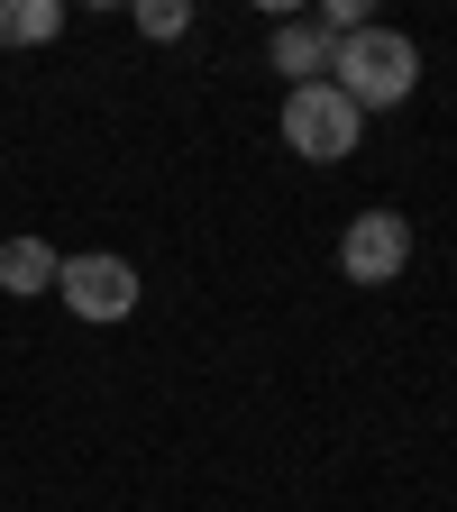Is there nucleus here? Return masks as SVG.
<instances>
[{"label":"nucleus","mask_w":457,"mask_h":512,"mask_svg":"<svg viewBox=\"0 0 457 512\" xmlns=\"http://www.w3.org/2000/svg\"><path fill=\"white\" fill-rule=\"evenodd\" d=\"M330 83L348 92V110L366 119V110H403L412 92H421V46L403 37V28H357V37H339V55H330Z\"/></svg>","instance_id":"obj_1"},{"label":"nucleus","mask_w":457,"mask_h":512,"mask_svg":"<svg viewBox=\"0 0 457 512\" xmlns=\"http://www.w3.org/2000/svg\"><path fill=\"white\" fill-rule=\"evenodd\" d=\"M275 119H284V147H293L302 165H348V156H357V138H366V119L348 110V92H339V83H293Z\"/></svg>","instance_id":"obj_2"},{"label":"nucleus","mask_w":457,"mask_h":512,"mask_svg":"<svg viewBox=\"0 0 457 512\" xmlns=\"http://www.w3.org/2000/svg\"><path fill=\"white\" fill-rule=\"evenodd\" d=\"M55 293H64V311H74V320H128V311H138V266L110 256V247L64 256V266H55Z\"/></svg>","instance_id":"obj_3"},{"label":"nucleus","mask_w":457,"mask_h":512,"mask_svg":"<svg viewBox=\"0 0 457 512\" xmlns=\"http://www.w3.org/2000/svg\"><path fill=\"white\" fill-rule=\"evenodd\" d=\"M403 266H412V220H403V211L375 202V211H357V220L339 229V275H348V284H394Z\"/></svg>","instance_id":"obj_4"},{"label":"nucleus","mask_w":457,"mask_h":512,"mask_svg":"<svg viewBox=\"0 0 457 512\" xmlns=\"http://www.w3.org/2000/svg\"><path fill=\"white\" fill-rule=\"evenodd\" d=\"M330 55H339V37L320 19H275V37H266V64L284 74V92L293 83H330Z\"/></svg>","instance_id":"obj_5"},{"label":"nucleus","mask_w":457,"mask_h":512,"mask_svg":"<svg viewBox=\"0 0 457 512\" xmlns=\"http://www.w3.org/2000/svg\"><path fill=\"white\" fill-rule=\"evenodd\" d=\"M55 266H64V256L46 238H10V247H0V293H55Z\"/></svg>","instance_id":"obj_6"},{"label":"nucleus","mask_w":457,"mask_h":512,"mask_svg":"<svg viewBox=\"0 0 457 512\" xmlns=\"http://www.w3.org/2000/svg\"><path fill=\"white\" fill-rule=\"evenodd\" d=\"M64 37V0H10V46H55Z\"/></svg>","instance_id":"obj_7"},{"label":"nucleus","mask_w":457,"mask_h":512,"mask_svg":"<svg viewBox=\"0 0 457 512\" xmlns=\"http://www.w3.org/2000/svg\"><path fill=\"white\" fill-rule=\"evenodd\" d=\"M128 19H138V37H183V28H192V10H183V0H138Z\"/></svg>","instance_id":"obj_8"},{"label":"nucleus","mask_w":457,"mask_h":512,"mask_svg":"<svg viewBox=\"0 0 457 512\" xmlns=\"http://www.w3.org/2000/svg\"><path fill=\"white\" fill-rule=\"evenodd\" d=\"M0 46H10V0H0Z\"/></svg>","instance_id":"obj_9"}]
</instances>
